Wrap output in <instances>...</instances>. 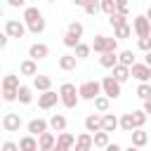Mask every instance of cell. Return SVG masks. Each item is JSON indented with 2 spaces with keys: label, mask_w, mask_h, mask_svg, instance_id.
Returning a JSON list of instances; mask_svg holds the SVG:
<instances>
[{
  "label": "cell",
  "mask_w": 151,
  "mask_h": 151,
  "mask_svg": "<svg viewBox=\"0 0 151 151\" xmlns=\"http://www.w3.org/2000/svg\"><path fill=\"white\" fill-rule=\"evenodd\" d=\"M76 64H78V57L76 54H61L59 57V68L61 71H73Z\"/></svg>",
  "instance_id": "cell-22"
},
{
  "label": "cell",
  "mask_w": 151,
  "mask_h": 151,
  "mask_svg": "<svg viewBox=\"0 0 151 151\" xmlns=\"http://www.w3.org/2000/svg\"><path fill=\"white\" fill-rule=\"evenodd\" d=\"M130 71H132V78L139 80V83H149L151 80V66H146L144 61H137Z\"/></svg>",
  "instance_id": "cell-9"
},
{
  "label": "cell",
  "mask_w": 151,
  "mask_h": 151,
  "mask_svg": "<svg viewBox=\"0 0 151 151\" xmlns=\"http://www.w3.org/2000/svg\"><path fill=\"white\" fill-rule=\"evenodd\" d=\"M132 28L137 33V38H149L151 35V21L146 19V14H139L132 19Z\"/></svg>",
  "instance_id": "cell-6"
},
{
  "label": "cell",
  "mask_w": 151,
  "mask_h": 151,
  "mask_svg": "<svg viewBox=\"0 0 151 151\" xmlns=\"http://www.w3.org/2000/svg\"><path fill=\"white\" fill-rule=\"evenodd\" d=\"M21 127V116L19 113H5L2 116V130L5 132H19Z\"/></svg>",
  "instance_id": "cell-11"
},
{
  "label": "cell",
  "mask_w": 151,
  "mask_h": 151,
  "mask_svg": "<svg viewBox=\"0 0 151 151\" xmlns=\"http://www.w3.org/2000/svg\"><path fill=\"white\" fill-rule=\"evenodd\" d=\"M7 5L9 7H24L26 9V0H7Z\"/></svg>",
  "instance_id": "cell-44"
},
{
  "label": "cell",
  "mask_w": 151,
  "mask_h": 151,
  "mask_svg": "<svg viewBox=\"0 0 151 151\" xmlns=\"http://www.w3.org/2000/svg\"><path fill=\"white\" fill-rule=\"evenodd\" d=\"M26 31H28V26H26L24 21H19V19H7V21H5V33H7L9 38H24Z\"/></svg>",
  "instance_id": "cell-5"
},
{
  "label": "cell",
  "mask_w": 151,
  "mask_h": 151,
  "mask_svg": "<svg viewBox=\"0 0 151 151\" xmlns=\"http://www.w3.org/2000/svg\"><path fill=\"white\" fill-rule=\"evenodd\" d=\"M78 92H80V99H85V101H94L99 94H104L99 80H85V83L78 87Z\"/></svg>",
  "instance_id": "cell-3"
},
{
  "label": "cell",
  "mask_w": 151,
  "mask_h": 151,
  "mask_svg": "<svg viewBox=\"0 0 151 151\" xmlns=\"http://www.w3.org/2000/svg\"><path fill=\"white\" fill-rule=\"evenodd\" d=\"M19 71H21V76L35 78V76H38V61H35V59H24V61L19 64Z\"/></svg>",
  "instance_id": "cell-16"
},
{
  "label": "cell",
  "mask_w": 151,
  "mask_h": 151,
  "mask_svg": "<svg viewBox=\"0 0 151 151\" xmlns=\"http://www.w3.org/2000/svg\"><path fill=\"white\" fill-rule=\"evenodd\" d=\"M118 61H120L123 66H130V68L137 64V61H134V52H132V50H123V52H118Z\"/></svg>",
  "instance_id": "cell-27"
},
{
  "label": "cell",
  "mask_w": 151,
  "mask_h": 151,
  "mask_svg": "<svg viewBox=\"0 0 151 151\" xmlns=\"http://www.w3.org/2000/svg\"><path fill=\"white\" fill-rule=\"evenodd\" d=\"M26 130H28V134H33V137H40V134L50 132V120H45V118H33V120H28Z\"/></svg>",
  "instance_id": "cell-8"
},
{
  "label": "cell",
  "mask_w": 151,
  "mask_h": 151,
  "mask_svg": "<svg viewBox=\"0 0 151 151\" xmlns=\"http://www.w3.org/2000/svg\"><path fill=\"white\" fill-rule=\"evenodd\" d=\"M101 12H104L106 17L116 14V12H118V9H116V0H101Z\"/></svg>",
  "instance_id": "cell-38"
},
{
  "label": "cell",
  "mask_w": 151,
  "mask_h": 151,
  "mask_svg": "<svg viewBox=\"0 0 151 151\" xmlns=\"http://www.w3.org/2000/svg\"><path fill=\"white\" fill-rule=\"evenodd\" d=\"M101 92H104L109 99H118L120 92H123V85H120L113 76H104V78H101Z\"/></svg>",
  "instance_id": "cell-4"
},
{
  "label": "cell",
  "mask_w": 151,
  "mask_h": 151,
  "mask_svg": "<svg viewBox=\"0 0 151 151\" xmlns=\"http://www.w3.org/2000/svg\"><path fill=\"white\" fill-rule=\"evenodd\" d=\"M57 101H61V97H59V92H54V90H47V92H40V94H38V106H40L42 111H50L52 106H57Z\"/></svg>",
  "instance_id": "cell-7"
},
{
  "label": "cell",
  "mask_w": 151,
  "mask_h": 151,
  "mask_svg": "<svg viewBox=\"0 0 151 151\" xmlns=\"http://www.w3.org/2000/svg\"><path fill=\"white\" fill-rule=\"evenodd\" d=\"M94 109H97L99 113H109V109H111V99H109L106 94H99V97L94 99Z\"/></svg>",
  "instance_id": "cell-28"
},
{
  "label": "cell",
  "mask_w": 151,
  "mask_h": 151,
  "mask_svg": "<svg viewBox=\"0 0 151 151\" xmlns=\"http://www.w3.org/2000/svg\"><path fill=\"white\" fill-rule=\"evenodd\" d=\"M17 101H19V104H31V101H33V87H31V85H21Z\"/></svg>",
  "instance_id": "cell-26"
},
{
  "label": "cell",
  "mask_w": 151,
  "mask_h": 151,
  "mask_svg": "<svg viewBox=\"0 0 151 151\" xmlns=\"http://www.w3.org/2000/svg\"><path fill=\"white\" fill-rule=\"evenodd\" d=\"M19 149L21 151H40V144H38V137L33 134H26L19 139Z\"/></svg>",
  "instance_id": "cell-18"
},
{
  "label": "cell",
  "mask_w": 151,
  "mask_h": 151,
  "mask_svg": "<svg viewBox=\"0 0 151 151\" xmlns=\"http://www.w3.org/2000/svg\"><path fill=\"white\" fill-rule=\"evenodd\" d=\"M83 9H85V14H90V17H97V14L101 12V0H90V2H87Z\"/></svg>",
  "instance_id": "cell-32"
},
{
  "label": "cell",
  "mask_w": 151,
  "mask_h": 151,
  "mask_svg": "<svg viewBox=\"0 0 151 151\" xmlns=\"http://www.w3.org/2000/svg\"><path fill=\"white\" fill-rule=\"evenodd\" d=\"M116 9H118L120 14H127V12H130V2H127V0H116Z\"/></svg>",
  "instance_id": "cell-42"
},
{
  "label": "cell",
  "mask_w": 151,
  "mask_h": 151,
  "mask_svg": "<svg viewBox=\"0 0 151 151\" xmlns=\"http://www.w3.org/2000/svg\"><path fill=\"white\" fill-rule=\"evenodd\" d=\"M144 111H146V116H151V99L144 101Z\"/></svg>",
  "instance_id": "cell-47"
},
{
  "label": "cell",
  "mask_w": 151,
  "mask_h": 151,
  "mask_svg": "<svg viewBox=\"0 0 151 151\" xmlns=\"http://www.w3.org/2000/svg\"><path fill=\"white\" fill-rule=\"evenodd\" d=\"M146 19L151 21V5H149V9H146Z\"/></svg>",
  "instance_id": "cell-51"
},
{
  "label": "cell",
  "mask_w": 151,
  "mask_h": 151,
  "mask_svg": "<svg viewBox=\"0 0 151 151\" xmlns=\"http://www.w3.org/2000/svg\"><path fill=\"white\" fill-rule=\"evenodd\" d=\"M2 151H21V149H19L17 142H9L7 139V142H2Z\"/></svg>",
  "instance_id": "cell-43"
},
{
  "label": "cell",
  "mask_w": 151,
  "mask_h": 151,
  "mask_svg": "<svg viewBox=\"0 0 151 151\" xmlns=\"http://www.w3.org/2000/svg\"><path fill=\"white\" fill-rule=\"evenodd\" d=\"M90 52H92V45H85V42H80V45L73 50V54H76L78 59H87V57H90Z\"/></svg>",
  "instance_id": "cell-35"
},
{
  "label": "cell",
  "mask_w": 151,
  "mask_h": 151,
  "mask_svg": "<svg viewBox=\"0 0 151 151\" xmlns=\"http://www.w3.org/2000/svg\"><path fill=\"white\" fill-rule=\"evenodd\" d=\"M50 130L57 132V134H59V132H66V118H64L61 113H54V116L50 118Z\"/></svg>",
  "instance_id": "cell-21"
},
{
  "label": "cell",
  "mask_w": 151,
  "mask_h": 151,
  "mask_svg": "<svg viewBox=\"0 0 151 151\" xmlns=\"http://www.w3.org/2000/svg\"><path fill=\"white\" fill-rule=\"evenodd\" d=\"M111 76H113V78H116V80L123 85L125 80H130V78H132V71H130V66H123V64H118V66L111 71Z\"/></svg>",
  "instance_id": "cell-20"
},
{
  "label": "cell",
  "mask_w": 151,
  "mask_h": 151,
  "mask_svg": "<svg viewBox=\"0 0 151 151\" xmlns=\"http://www.w3.org/2000/svg\"><path fill=\"white\" fill-rule=\"evenodd\" d=\"M99 64L104 66V68H116L120 61H118V52H106V54H99Z\"/></svg>",
  "instance_id": "cell-19"
},
{
  "label": "cell",
  "mask_w": 151,
  "mask_h": 151,
  "mask_svg": "<svg viewBox=\"0 0 151 151\" xmlns=\"http://www.w3.org/2000/svg\"><path fill=\"white\" fill-rule=\"evenodd\" d=\"M7 42H9V35H7V33H2V35H0V47L5 50V47H7Z\"/></svg>",
  "instance_id": "cell-45"
},
{
  "label": "cell",
  "mask_w": 151,
  "mask_h": 151,
  "mask_svg": "<svg viewBox=\"0 0 151 151\" xmlns=\"http://www.w3.org/2000/svg\"><path fill=\"white\" fill-rule=\"evenodd\" d=\"M123 151H139V146H134V144H130L127 149H123Z\"/></svg>",
  "instance_id": "cell-50"
},
{
  "label": "cell",
  "mask_w": 151,
  "mask_h": 151,
  "mask_svg": "<svg viewBox=\"0 0 151 151\" xmlns=\"http://www.w3.org/2000/svg\"><path fill=\"white\" fill-rule=\"evenodd\" d=\"M92 50H94L97 54L116 52V50H118V38H109V35H94V40H92Z\"/></svg>",
  "instance_id": "cell-2"
},
{
  "label": "cell",
  "mask_w": 151,
  "mask_h": 151,
  "mask_svg": "<svg viewBox=\"0 0 151 151\" xmlns=\"http://www.w3.org/2000/svg\"><path fill=\"white\" fill-rule=\"evenodd\" d=\"M64 45H66V47H71V50H76V47L80 45V38L66 31V33H64Z\"/></svg>",
  "instance_id": "cell-36"
},
{
  "label": "cell",
  "mask_w": 151,
  "mask_h": 151,
  "mask_svg": "<svg viewBox=\"0 0 151 151\" xmlns=\"http://www.w3.org/2000/svg\"><path fill=\"white\" fill-rule=\"evenodd\" d=\"M144 64H146V66H151V52H146V54H144Z\"/></svg>",
  "instance_id": "cell-48"
},
{
  "label": "cell",
  "mask_w": 151,
  "mask_h": 151,
  "mask_svg": "<svg viewBox=\"0 0 151 151\" xmlns=\"http://www.w3.org/2000/svg\"><path fill=\"white\" fill-rule=\"evenodd\" d=\"M104 151H123V146H120V144H116V142H113V144H109V146H106V149H104Z\"/></svg>",
  "instance_id": "cell-46"
},
{
  "label": "cell",
  "mask_w": 151,
  "mask_h": 151,
  "mask_svg": "<svg viewBox=\"0 0 151 151\" xmlns=\"http://www.w3.org/2000/svg\"><path fill=\"white\" fill-rule=\"evenodd\" d=\"M59 97H61V104L66 109H76L78 101H80V92L73 83H61L59 85Z\"/></svg>",
  "instance_id": "cell-1"
},
{
  "label": "cell",
  "mask_w": 151,
  "mask_h": 151,
  "mask_svg": "<svg viewBox=\"0 0 151 151\" xmlns=\"http://www.w3.org/2000/svg\"><path fill=\"white\" fill-rule=\"evenodd\" d=\"M33 90H38V92H47V90H52V78L38 73V76L33 78Z\"/></svg>",
  "instance_id": "cell-17"
},
{
  "label": "cell",
  "mask_w": 151,
  "mask_h": 151,
  "mask_svg": "<svg viewBox=\"0 0 151 151\" xmlns=\"http://www.w3.org/2000/svg\"><path fill=\"white\" fill-rule=\"evenodd\" d=\"M137 97H139L142 101L151 99V83H139V85H137Z\"/></svg>",
  "instance_id": "cell-33"
},
{
  "label": "cell",
  "mask_w": 151,
  "mask_h": 151,
  "mask_svg": "<svg viewBox=\"0 0 151 151\" xmlns=\"http://www.w3.org/2000/svg\"><path fill=\"white\" fill-rule=\"evenodd\" d=\"M66 31H68V33H73V35H78V38H83V31H85V28H83V24H80V21H71Z\"/></svg>",
  "instance_id": "cell-40"
},
{
  "label": "cell",
  "mask_w": 151,
  "mask_h": 151,
  "mask_svg": "<svg viewBox=\"0 0 151 151\" xmlns=\"http://www.w3.org/2000/svg\"><path fill=\"white\" fill-rule=\"evenodd\" d=\"M132 116H134L137 130H139V127H144V123H146V118H149V116H146V111H144V109H139V111H132Z\"/></svg>",
  "instance_id": "cell-39"
},
{
  "label": "cell",
  "mask_w": 151,
  "mask_h": 151,
  "mask_svg": "<svg viewBox=\"0 0 151 151\" xmlns=\"http://www.w3.org/2000/svg\"><path fill=\"white\" fill-rule=\"evenodd\" d=\"M42 31H45V19H38V21L28 24V33H33V35H40Z\"/></svg>",
  "instance_id": "cell-37"
},
{
  "label": "cell",
  "mask_w": 151,
  "mask_h": 151,
  "mask_svg": "<svg viewBox=\"0 0 151 151\" xmlns=\"http://www.w3.org/2000/svg\"><path fill=\"white\" fill-rule=\"evenodd\" d=\"M130 137H132V144L134 146H146V142H149V134L144 132V127H139V130H134V132H130Z\"/></svg>",
  "instance_id": "cell-25"
},
{
  "label": "cell",
  "mask_w": 151,
  "mask_h": 151,
  "mask_svg": "<svg viewBox=\"0 0 151 151\" xmlns=\"http://www.w3.org/2000/svg\"><path fill=\"white\" fill-rule=\"evenodd\" d=\"M92 146H94L92 132H80V134L76 137V146H73V151H92Z\"/></svg>",
  "instance_id": "cell-13"
},
{
  "label": "cell",
  "mask_w": 151,
  "mask_h": 151,
  "mask_svg": "<svg viewBox=\"0 0 151 151\" xmlns=\"http://www.w3.org/2000/svg\"><path fill=\"white\" fill-rule=\"evenodd\" d=\"M132 26L130 24H125V26H120V28H113V38H118V40H127L130 35H132Z\"/></svg>",
  "instance_id": "cell-30"
},
{
  "label": "cell",
  "mask_w": 151,
  "mask_h": 151,
  "mask_svg": "<svg viewBox=\"0 0 151 151\" xmlns=\"http://www.w3.org/2000/svg\"><path fill=\"white\" fill-rule=\"evenodd\" d=\"M38 19H42V12H40L38 7H26V9H24V24H26V26L33 24V21H38Z\"/></svg>",
  "instance_id": "cell-24"
},
{
  "label": "cell",
  "mask_w": 151,
  "mask_h": 151,
  "mask_svg": "<svg viewBox=\"0 0 151 151\" xmlns=\"http://www.w3.org/2000/svg\"><path fill=\"white\" fill-rule=\"evenodd\" d=\"M92 139H94V146H97V149H106V146L111 144L109 132H104V130H101V132H94V134H92Z\"/></svg>",
  "instance_id": "cell-29"
},
{
  "label": "cell",
  "mask_w": 151,
  "mask_h": 151,
  "mask_svg": "<svg viewBox=\"0 0 151 151\" xmlns=\"http://www.w3.org/2000/svg\"><path fill=\"white\" fill-rule=\"evenodd\" d=\"M90 0H73V5H78V7H85Z\"/></svg>",
  "instance_id": "cell-49"
},
{
  "label": "cell",
  "mask_w": 151,
  "mask_h": 151,
  "mask_svg": "<svg viewBox=\"0 0 151 151\" xmlns=\"http://www.w3.org/2000/svg\"><path fill=\"white\" fill-rule=\"evenodd\" d=\"M104 130V118H101V113H90L87 118H85V132H101Z\"/></svg>",
  "instance_id": "cell-12"
},
{
  "label": "cell",
  "mask_w": 151,
  "mask_h": 151,
  "mask_svg": "<svg viewBox=\"0 0 151 151\" xmlns=\"http://www.w3.org/2000/svg\"><path fill=\"white\" fill-rule=\"evenodd\" d=\"M120 130L123 132H134L137 130V123H134V116L132 113H123L120 116Z\"/></svg>",
  "instance_id": "cell-23"
},
{
  "label": "cell",
  "mask_w": 151,
  "mask_h": 151,
  "mask_svg": "<svg viewBox=\"0 0 151 151\" xmlns=\"http://www.w3.org/2000/svg\"><path fill=\"white\" fill-rule=\"evenodd\" d=\"M109 24H111L113 28H120V26H125V24H127V14H120V12L111 14V17H109Z\"/></svg>",
  "instance_id": "cell-31"
},
{
  "label": "cell",
  "mask_w": 151,
  "mask_h": 151,
  "mask_svg": "<svg viewBox=\"0 0 151 151\" xmlns=\"http://www.w3.org/2000/svg\"><path fill=\"white\" fill-rule=\"evenodd\" d=\"M45 2H54V0H45Z\"/></svg>",
  "instance_id": "cell-52"
},
{
  "label": "cell",
  "mask_w": 151,
  "mask_h": 151,
  "mask_svg": "<svg viewBox=\"0 0 151 151\" xmlns=\"http://www.w3.org/2000/svg\"><path fill=\"white\" fill-rule=\"evenodd\" d=\"M2 87H12V90H19L21 85H19V76H14V73H7L5 78H2Z\"/></svg>",
  "instance_id": "cell-34"
},
{
  "label": "cell",
  "mask_w": 151,
  "mask_h": 151,
  "mask_svg": "<svg viewBox=\"0 0 151 151\" xmlns=\"http://www.w3.org/2000/svg\"><path fill=\"white\" fill-rule=\"evenodd\" d=\"M47 54H50V47H47L45 42H33V45L28 47V59L40 61V59H45Z\"/></svg>",
  "instance_id": "cell-14"
},
{
  "label": "cell",
  "mask_w": 151,
  "mask_h": 151,
  "mask_svg": "<svg viewBox=\"0 0 151 151\" xmlns=\"http://www.w3.org/2000/svg\"><path fill=\"white\" fill-rule=\"evenodd\" d=\"M101 118H104V132H116L118 127H120V118L116 116V113H101Z\"/></svg>",
  "instance_id": "cell-15"
},
{
  "label": "cell",
  "mask_w": 151,
  "mask_h": 151,
  "mask_svg": "<svg viewBox=\"0 0 151 151\" xmlns=\"http://www.w3.org/2000/svg\"><path fill=\"white\" fill-rule=\"evenodd\" d=\"M137 45H139V50H142L144 54H146V52H151V35H149V38H139V40H137Z\"/></svg>",
  "instance_id": "cell-41"
},
{
  "label": "cell",
  "mask_w": 151,
  "mask_h": 151,
  "mask_svg": "<svg viewBox=\"0 0 151 151\" xmlns=\"http://www.w3.org/2000/svg\"><path fill=\"white\" fill-rule=\"evenodd\" d=\"M76 146V137L71 132H59L57 134V144H54V151H71Z\"/></svg>",
  "instance_id": "cell-10"
}]
</instances>
